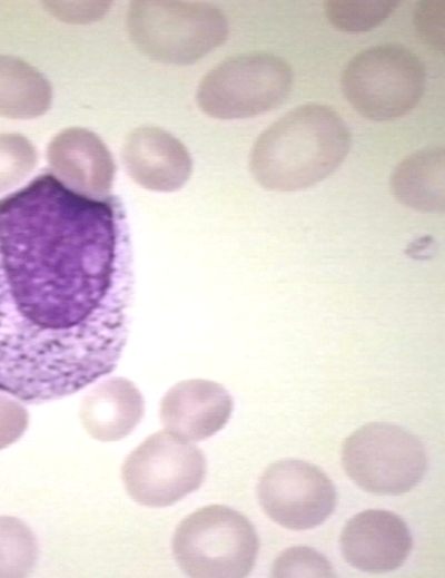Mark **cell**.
Returning a JSON list of instances; mask_svg holds the SVG:
<instances>
[{"label": "cell", "instance_id": "18", "mask_svg": "<svg viewBox=\"0 0 445 578\" xmlns=\"http://www.w3.org/2000/svg\"><path fill=\"white\" fill-rule=\"evenodd\" d=\"M399 6V1L330 0L325 3L328 21L338 30L360 33L384 22Z\"/></svg>", "mask_w": 445, "mask_h": 578}, {"label": "cell", "instance_id": "23", "mask_svg": "<svg viewBox=\"0 0 445 578\" xmlns=\"http://www.w3.org/2000/svg\"><path fill=\"white\" fill-rule=\"evenodd\" d=\"M46 9L58 19L71 23H87L102 18L110 7V2H44Z\"/></svg>", "mask_w": 445, "mask_h": 578}, {"label": "cell", "instance_id": "1", "mask_svg": "<svg viewBox=\"0 0 445 578\" xmlns=\"http://www.w3.org/2000/svg\"><path fill=\"white\" fill-rule=\"evenodd\" d=\"M132 293L119 197H89L42 172L0 198V392L42 403L109 374Z\"/></svg>", "mask_w": 445, "mask_h": 578}, {"label": "cell", "instance_id": "15", "mask_svg": "<svg viewBox=\"0 0 445 578\" xmlns=\"http://www.w3.org/2000/svg\"><path fill=\"white\" fill-rule=\"evenodd\" d=\"M390 190L406 207L428 213L444 212V149L425 147L404 158L390 176Z\"/></svg>", "mask_w": 445, "mask_h": 578}, {"label": "cell", "instance_id": "6", "mask_svg": "<svg viewBox=\"0 0 445 578\" xmlns=\"http://www.w3.org/2000/svg\"><path fill=\"white\" fill-rule=\"evenodd\" d=\"M293 70L266 51L229 57L209 70L196 94L199 108L218 119L249 118L268 112L289 95Z\"/></svg>", "mask_w": 445, "mask_h": 578}, {"label": "cell", "instance_id": "22", "mask_svg": "<svg viewBox=\"0 0 445 578\" xmlns=\"http://www.w3.org/2000/svg\"><path fill=\"white\" fill-rule=\"evenodd\" d=\"M28 423L27 409L9 394L0 392V450L21 438Z\"/></svg>", "mask_w": 445, "mask_h": 578}, {"label": "cell", "instance_id": "12", "mask_svg": "<svg viewBox=\"0 0 445 578\" xmlns=\"http://www.w3.org/2000/svg\"><path fill=\"white\" fill-rule=\"evenodd\" d=\"M46 158L50 172L70 189L89 197L108 195L116 167L95 133L80 127L63 129L49 141Z\"/></svg>", "mask_w": 445, "mask_h": 578}, {"label": "cell", "instance_id": "9", "mask_svg": "<svg viewBox=\"0 0 445 578\" xmlns=\"http://www.w3.org/2000/svg\"><path fill=\"white\" fill-rule=\"evenodd\" d=\"M264 512L276 523L291 530L322 525L335 510L337 491L317 466L298 459L271 463L257 487Z\"/></svg>", "mask_w": 445, "mask_h": 578}, {"label": "cell", "instance_id": "16", "mask_svg": "<svg viewBox=\"0 0 445 578\" xmlns=\"http://www.w3.org/2000/svg\"><path fill=\"white\" fill-rule=\"evenodd\" d=\"M49 80L26 61L0 55V116L31 119L51 106Z\"/></svg>", "mask_w": 445, "mask_h": 578}, {"label": "cell", "instance_id": "14", "mask_svg": "<svg viewBox=\"0 0 445 578\" xmlns=\"http://www.w3.org/2000/svg\"><path fill=\"white\" fill-rule=\"evenodd\" d=\"M145 401L138 388L123 378L100 382L82 399L80 421L93 439L118 441L129 435L141 421Z\"/></svg>", "mask_w": 445, "mask_h": 578}, {"label": "cell", "instance_id": "8", "mask_svg": "<svg viewBox=\"0 0 445 578\" xmlns=\"http://www.w3.org/2000/svg\"><path fill=\"white\" fill-rule=\"evenodd\" d=\"M121 476L127 493L137 503L168 507L199 489L206 459L199 448L165 430L151 434L128 454Z\"/></svg>", "mask_w": 445, "mask_h": 578}, {"label": "cell", "instance_id": "20", "mask_svg": "<svg viewBox=\"0 0 445 578\" xmlns=\"http://www.w3.org/2000/svg\"><path fill=\"white\" fill-rule=\"evenodd\" d=\"M274 577H332L330 562L320 552L308 547H291L274 561Z\"/></svg>", "mask_w": 445, "mask_h": 578}, {"label": "cell", "instance_id": "11", "mask_svg": "<svg viewBox=\"0 0 445 578\" xmlns=\"http://www.w3.org/2000/svg\"><path fill=\"white\" fill-rule=\"evenodd\" d=\"M234 408L230 393L219 383L190 379L170 388L160 401L159 417L167 432L195 442L220 431Z\"/></svg>", "mask_w": 445, "mask_h": 578}, {"label": "cell", "instance_id": "21", "mask_svg": "<svg viewBox=\"0 0 445 578\" xmlns=\"http://www.w3.org/2000/svg\"><path fill=\"white\" fill-rule=\"evenodd\" d=\"M414 25L419 39L434 50H444L445 1L424 0L416 4Z\"/></svg>", "mask_w": 445, "mask_h": 578}, {"label": "cell", "instance_id": "4", "mask_svg": "<svg viewBox=\"0 0 445 578\" xmlns=\"http://www.w3.org/2000/svg\"><path fill=\"white\" fill-rule=\"evenodd\" d=\"M174 558L189 577L240 578L253 570L259 541L251 522L227 506L210 504L176 528Z\"/></svg>", "mask_w": 445, "mask_h": 578}, {"label": "cell", "instance_id": "5", "mask_svg": "<svg viewBox=\"0 0 445 578\" xmlns=\"http://www.w3.org/2000/svg\"><path fill=\"white\" fill-rule=\"evenodd\" d=\"M342 91L363 117L384 121L399 118L419 102L426 87V71L409 49L395 43L358 52L345 66Z\"/></svg>", "mask_w": 445, "mask_h": 578}, {"label": "cell", "instance_id": "2", "mask_svg": "<svg viewBox=\"0 0 445 578\" xmlns=\"http://www.w3.org/2000/svg\"><path fill=\"white\" fill-rule=\"evenodd\" d=\"M350 144V131L334 108L305 104L289 110L258 136L249 169L267 189H304L334 173L346 158Z\"/></svg>", "mask_w": 445, "mask_h": 578}, {"label": "cell", "instance_id": "10", "mask_svg": "<svg viewBox=\"0 0 445 578\" xmlns=\"http://www.w3.org/2000/svg\"><path fill=\"white\" fill-rule=\"evenodd\" d=\"M339 541L346 562L369 574L399 568L413 547L406 522L384 509H368L352 517L345 523Z\"/></svg>", "mask_w": 445, "mask_h": 578}, {"label": "cell", "instance_id": "7", "mask_svg": "<svg viewBox=\"0 0 445 578\" xmlns=\"http://www.w3.org/2000/svg\"><path fill=\"white\" fill-rule=\"evenodd\" d=\"M427 453L419 439L390 423L372 422L348 435L342 464L363 490L397 496L414 489L427 471Z\"/></svg>", "mask_w": 445, "mask_h": 578}, {"label": "cell", "instance_id": "19", "mask_svg": "<svg viewBox=\"0 0 445 578\" xmlns=\"http://www.w3.org/2000/svg\"><path fill=\"white\" fill-rule=\"evenodd\" d=\"M38 153L19 134H0V194L21 183L36 167Z\"/></svg>", "mask_w": 445, "mask_h": 578}, {"label": "cell", "instance_id": "13", "mask_svg": "<svg viewBox=\"0 0 445 578\" xmlns=\"http://www.w3.org/2000/svg\"><path fill=\"white\" fill-rule=\"evenodd\" d=\"M121 157L129 177L154 192L179 189L192 172V160L185 145L158 127L132 130L123 143Z\"/></svg>", "mask_w": 445, "mask_h": 578}, {"label": "cell", "instance_id": "3", "mask_svg": "<svg viewBox=\"0 0 445 578\" xmlns=\"http://www.w3.org/2000/svg\"><path fill=\"white\" fill-rule=\"evenodd\" d=\"M127 30L134 45L158 61L190 65L221 46L228 22L216 7L187 1H132Z\"/></svg>", "mask_w": 445, "mask_h": 578}, {"label": "cell", "instance_id": "17", "mask_svg": "<svg viewBox=\"0 0 445 578\" xmlns=\"http://www.w3.org/2000/svg\"><path fill=\"white\" fill-rule=\"evenodd\" d=\"M39 546L20 519L0 516V577H24L37 565Z\"/></svg>", "mask_w": 445, "mask_h": 578}]
</instances>
